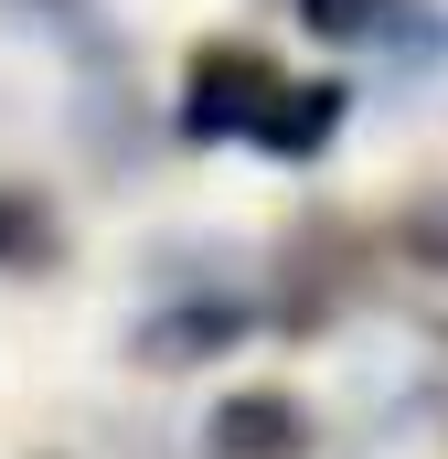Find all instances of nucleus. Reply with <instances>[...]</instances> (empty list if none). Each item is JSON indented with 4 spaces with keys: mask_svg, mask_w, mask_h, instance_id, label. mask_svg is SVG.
Segmentation results:
<instances>
[{
    "mask_svg": "<svg viewBox=\"0 0 448 459\" xmlns=\"http://www.w3.org/2000/svg\"><path fill=\"white\" fill-rule=\"evenodd\" d=\"M267 108H278V75H267L256 43H203V54H193V97H182V128H193V139L256 128Z\"/></svg>",
    "mask_w": 448,
    "mask_h": 459,
    "instance_id": "1",
    "label": "nucleus"
},
{
    "mask_svg": "<svg viewBox=\"0 0 448 459\" xmlns=\"http://www.w3.org/2000/svg\"><path fill=\"white\" fill-rule=\"evenodd\" d=\"M299 438H310V417L289 395H235L203 428V459H299Z\"/></svg>",
    "mask_w": 448,
    "mask_h": 459,
    "instance_id": "2",
    "label": "nucleus"
},
{
    "mask_svg": "<svg viewBox=\"0 0 448 459\" xmlns=\"http://www.w3.org/2000/svg\"><path fill=\"white\" fill-rule=\"evenodd\" d=\"M332 117H341V86H278V108L256 117V139L267 150H321Z\"/></svg>",
    "mask_w": 448,
    "mask_h": 459,
    "instance_id": "3",
    "label": "nucleus"
},
{
    "mask_svg": "<svg viewBox=\"0 0 448 459\" xmlns=\"http://www.w3.org/2000/svg\"><path fill=\"white\" fill-rule=\"evenodd\" d=\"M43 246H54L43 204H32V193H0V256H43Z\"/></svg>",
    "mask_w": 448,
    "mask_h": 459,
    "instance_id": "4",
    "label": "nucleus"
},
{
    "mask_svg": "<svg viewBox=\"0 0 448 459\" xmlns=\"http://www.w3.org/2000/svg\"><path fill=\"white\" fill-rule=\"evenodd\" d=\"M299 22H310V32H374L384 0H299Z\"/></svg>",
    "mask_w": 448,
    "mask_h": 459,
    "instance_id": "5",
    "label": "nucleus"
},
{
    "mask_svg": "<svg viewBox=\"0 0 448 459\" xmlns=\"http://www.w3.org/2000/svg\"><path fill=\"white\" fill-rule=\"evenodd\" d=\"M417 256H427V267H448V204H438V214H417Z\"/></svg>",
    "mask_w": 448,
    "mask_h": 459,
    "instance_id": "6",
    "label": "nucleus"
}]
</instances>
